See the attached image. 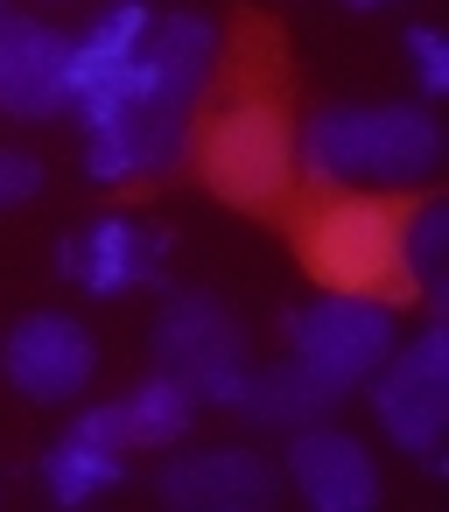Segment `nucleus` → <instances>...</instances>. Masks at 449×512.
Returning <instances> with one entry per match:
<instances>
[{"mask_svg": "<svg viewBox=\"0 0 449 512\" xmlns=\"http://www.w3.org/2000/svg\"><path fill=\"white\" fill-rule=\"evenodd\" d=\"M442 169L428 99H337L295 134V176L316 190H421Z\"/></svg>", "mask_w": 449, "mask_h": 512, "instance_id": "1", "label": "nucleus"}, {"mask_svg": "<svg viewBox=\"0 0 449 512\" xmlns=\"http://www.w3.org/2000/svg\"><path fill=\"white\" fill-rule=\"evenodd\" d=\"M365 407L379 421V435L421 463V477H442V435H449V323L435 316L421 337L393 344L386 365L365 379Z\"/></svg>", "mask_w": 449, "mask_h": 512, "instance_id": "2", "label": "nucleus"}, {"mask_svg": "<svg viewBox=\"0 0 449 512\" xmlns=\"http://www.w3.org/2000/svg\"><path fill=\"white\" fill-rule=\"evenodd\" d=\"M218 78V29L204 15H155L141 57L127 64L120 92L106 99L99 120H85V134L120 127V120H197V99Z\"/></svg>", "mask_w": 449, "mask_h": 512, "instance_id": "3", "label": "nucleus"}, {"mask_svg": "<svg viewBox=\"0 0 449 512\" xmlns=\"http://www.w3.org/2000/svg\"><path fill=\"white\" fill-rule=\"evenodd\" d=\"M155 372H176L197 407H225L239 400L246 372H253V344L239 309H225L211 288H176L155 309Z\"/></svg>", "mask_w": 449, "mask_h": 512, "instance_id": "4", "label": "nucleus"}, {"mask_svg": "<svg viewBox=\"0 0 449 512\" xmlns=\"http://www.w3.org/2000/svg\"><path fill=\"white\" fill-rule=\"evenodd\" d=\"M281 337L337 393H358L386 365V351L400 344V309L386 295H365V288H323L281 316Z\"/></svg>", "mask_w": 449, "mask_h": 512, "instance_id": "5", "label": "nucleus"}, {"mask_svg": "<svg viewBox=\"0 0 449 512\" xmlns=\"http://www.w3.org/2000/svg\"><path fill=\"white\" fill-rule=\"evenodd\" d=\"M302 260L323 288H400V218L379 197H337L302 225Z\"/></svg>", "mask_w": 449, "mask_h": 512, "instance_id": "6", "label": "nucleus"}, {"mask_svg": "<svg viewBox=\"0 0 449 512\" xmlns=\"http://www.w3.org/2000/svg\"><path fill=\"white\" fill-rule=\"evenodd\" d=\"M204 176H211L218 197L260 211L295 176V134L281 127V113L267 99H232L204 134Z\"/></svg>", "mask_w": 449, "mask_h": 512, "instance_id": "7", "label": "nucleus"}, {"mask_svg": "<svg viewBox=\"0 0 449 512\" xmlns=\"http://www.w3.org/2000/svg\"><path fill=\"white\" fill-rule=\"evenodd\" d=\"M169 253H176L169 225L134 218V211H106V218H85V225L57 246V274H64L71 288H85L92 302H113V295L155 288L162 267H169Z\"/></svg>", "mask_w": 449, "mask_h": 512, "instance_id": "8", "label": "nucleus"}, {"mask_svg": "<svg viewBox=\"0 0 449 512\" xmlns=\"http://www.w3.org/2000/svg\"><path fill=\"white\" fill-rule=\"evenodd\" d=\"M0 372L36 407H78L92 372H99V337L71 309H29L0 337Z\"/></svg>", "mask_w": 449, "mask_h": 512, "instance_id": "9", "label": "nucleus"}, {"mask_svg": "<svg viewBox=\"0 0 449 512\" xmlns=\"http://www.w3.org/2000/svg\"><path fill=\"white\" fill-rule=\"evenodd\" d=\"M288 484L302 505L316 512H372L379 505V456L337 428V414L309 421V428H288V456H281Z\"/></svg>", "mask_w": 449, "mask_h": 512, "instance_id": "10", "label": "nucleus"}, {"mask_svg": "<svg viewBox=\"0 0 449 512\" xmlns=\"http://www.w3.org/2000/svg\"><path fill=\"white\" fill-rule=\"evenodd\" d=\"M155 491L183 512H260L281 498V470L253 442H204L162 463Z\"/></svg>", "mask_w": 449, "mask_h": 512, "instance_id": "11", "label": "nucleus"}, {"mask_svg": "<svg viewBox=\"0 0 449 512\" xmlns=\"http://www.w3.org/2000/svg\"><path fill=\"white\" fill-rule=\"evenodd\" d=\"M148 29H155V8H148V0H106V8L71 36V57H64V113L99 120L106 99L120 92L127 64L141 57Z\"/></svg>", "mask_w": 449, "mask_h": 512, "instance_id": "12", "label": "nucleus"}, {"mask_svg": "<svg viewBox=\"0 0 449 512\" xmlns=\"http://www.w3.org/2000/svg\"><path fill=\"white\" fill-rule=\"evenodd\" d=\"M36 477L57 505H92L99 491L127 484V428L113 400H92L71 414V428L36 456Z\"/></svg>", "mask_w": 449, "mask_h": 512, "instance_id": "13", "label": "nucleus"}, {"mask_svg": "<svg viewBox=\"0 0 449 512\" xmlns=\"http://www.w3.org/2000/svg\"><path fill=\"white\" fill-rule=\"evenodd\" d=\"M64 57L71 36L57 22L36 15H8L0 22V113L8 120H57L64 113Z\"/></svg>", "mask_w": 449, "mask_h": 512, "instance_id": "14", "label": "nucleus"}, {"mask_svg": "<svg viewBox=\"0 0 449 512\" xmlns=\"http://www.w3.org/2000/svg\"><path fill=\"white\" fill-rule=\"evenodd\" d=\"M197 155V120H120L85 134V176L92 183H148L176 176Z\"/></svg>", "mask_w": 449, "mask_h": 512, "instance_id": "15", "label": "nucleus"}, {"mask_svg": "<svg viewBox=\"0 0 449 512\" xmlns=\"http://www.w3.org/2000/svg\"><path fill=\"white\" fill-rule=\"evenodd\" d=\"M337 386L316 372V365H302L295 351L288 358H274V365H253L246 372V386H239V400H232V414L239 421H253V428H309V421H323V414H337Z\"/></svg>", "mask_w": 449, "mask_h": 512, "instance_id": "16", "label": "nucleus"}, {"mask_svg": "<svg viewBox=\"0 0 449 512\" xmlns=\"http://www.w3.org/2000/svg\"><path fill=\"white\" fill-rule=\"evenodd\" d=\"M120 428H127V449H183L190 442V428H197V393L176 379V372H148V379H134L120 400Z\"/></svg>", "mask_w": 449, "mask_h": 512, "instance_id": "17", "label": "nucleus"}, {"mask_svg": "<svg viewBox=\"0 0 449 512\" xmlns=\"http://www.w3.org/2000/svg\"><path fill=\"white\" fill-rule=\"evenodd\" d=\"M442 253H449V204H421L400 218V288H414L435 316L449 302L442 288Z\"/></svg>", "mask_w": 449, "mask_h": 512, "instance_id": "18", "label": "nucleus"}, {"mask_svg": "<svg viewBox=\"0 0 449 512\" xmlns=\"http://www.w3.org/2000/svg\"><path fill=\"white\" fill-rule=\"evenodd\" d=\"M400 50H407V71H414L421 99H442V92H449V36L428 29V22H414V29L400 36Z\"/></svg>", "mask_w": 449, "mask_h": 512, "instance_id": "19", "label": "nucleus"}, {"mask_svg": "<svg viewBox=\"0 0 449 512\" xmlns=\"http://www.w3.org/2000/svg\"><path fill=\"white\" fill-rule=\"evenodd\" d=\"M29 197H43V155L0 148V211H22Z\"/></svg>", "mask_w": 449, "mask_h": 512, "instance_id": "20", "label": "nucleus"}, {"mask_svg": "<svg viewBox=\"0 0 449 512\" xmlns=\"http://www.w3.org/2000/svg\"><path fill=\"white\" fill-rule=\"evenodd\" d=\"M344 8H358V15H365V8H386V0H344Z\"/></svg>", "mask_w": 449, "mask_h": 512, "instance_id": "21", "label": "nucleus"}, {"mask_svg": "<svg viewBox=\"0 0 449 512\" xmlns=\"http://www.w3.org/2000/svg\"><path fill=\"white\" fill-rule=\"evenodd\" d=\"M8 15H22V8H15V0H0V22H8Z\"/></svg>", "mask_w": 449, "mask_h": 512, "instance_id": "22", "label": "nucleus"}, {"mask_svg": "<svg viewBox=\"0 0 449 512\" xmlns=\"http://www.w3.org/2000/svg\"><path fill=\"white\" fill-rule=\"evenodd\" d=\"M50 8H64V0H50Z\"/></svg>", "mask_w": 449, "mask_h": 512, "instance_id": "23", "label": "nucleus"}]
</instances>
